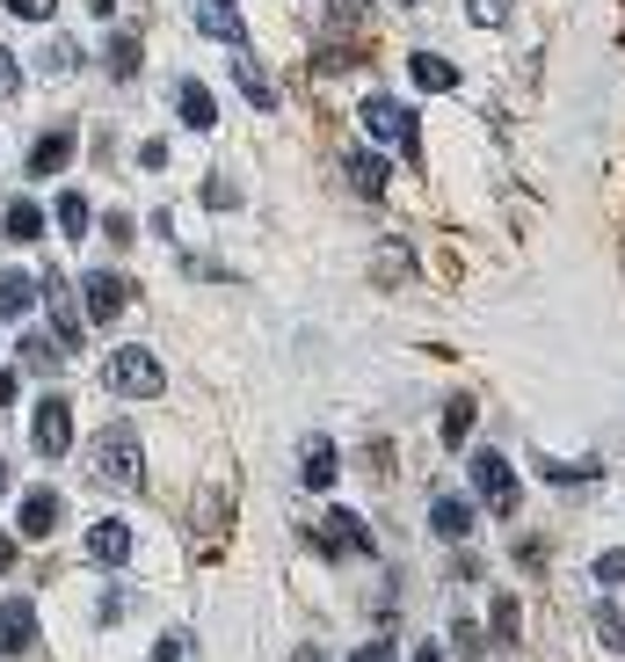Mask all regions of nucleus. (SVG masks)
<instances>
[{
	"instance_id": "1",
	"label": "nucleus",
	"mask_w": 625,
	"mask_h": 662,
	"mask_svg": "<svg viewBox=\"0 0 625 662\" xmlns=\"http://www.w3.org/2000/svg\"><path fill=\"white\" fill-rule=\"evenodd\" d=\"M103 386H109V393H124V401H153L160 386H168V371H160L153 349L131 343V349H109V357H103Z\"/></svg>"
},
{
	"instance_id": "2",
	"label": "nucleus",
	"mask_w": 625,
	"mask_h": 662,
	"mask_svg": "<svg viewBox=\"0 0 625 662\" xmlns=\"http://www.w3.org/2000/svg\"><path fill=\"white\" fill-rule=\"evenodd\" d=\"M95 473H103L109 488H139V481H146L139 430H131V422H109V430L95 437Z\"/></svg>"
},
{
	"instance_id": "3",
	"label": "nucleus",
	"mask_w": 625,
	"mask_h": 662,
	"mask_svg": "<svg viewBox=\"0 0 625 662\" xmlns=\"http://www.w3.org/2000/svg\"><path fill=\"white\" fill-rule=\"evenodd\" d=\"M36 298H44V314H52L59 343H66V349H81V343H87V306L73 298L66 270H52V277H36Z\"/></svg>"
},
{
	"instance_id": "4",
	"label": "nucleus",
	"mask_w": 625,
	"mask_h": 662,
	"mask_svg": "<svg viewBox=\"0 0 625 662\" xmlns=\"http://www.w3.org/2000/svg\"><path fill=\"white\" fill-rule=\"evenodd\" d=\"M473 488H480V503L495 509V517H517V473H509V459L495 452V444H480V452H473Z\"/></svg>"
},
{
	"instance_id": "5",
	"label": "nucleus",
	"mask_w": 625,
	"mask_h": 662,
	"mask_svg": "<svg viewBox=\"0 0 625 662\" xmlns=\"http://www.w3.org/2000/svg\"><path fill=\"white\" fill-rule=\"evenodd\" d=\"M30 452H36V459H66V452H73V408H66V393H44V401H36Z\"/></svg>"
},
{
	"instance_id": "6",
	"label": "nucleus",
	"mask_w": 625,
	"mask_h": 662,
	"mask_svg": "<svg viewBox=\"0 0 625 662\" xmlns=\"http://www.w3.org/2000/svg\"><path fill=\"white\" fill-rule=\"evenodd\" d=\"M364 132L371 139H393L400 154H422V132H415V117L393 103V95H364Z\"/></svg>"
},
{
	"instance_id": "7",
	"label": "nucleus",
	"mask_w": 625,
	"mask_h": 662,
	"mask_svg": "<svg viewBox=\"0 0 625 662\" xmlns=\"http://www.w3.org/2000/svg\"><path fill=\"white\" fill-rule=\"evenodd\" d=\"M124 277L117 270H87V284H81V306H87V321H95V328H109V321L124 314Z\"/></svg>"
},
{
	"instance_id": "8",
	"label": "nucleus",
	"mask_w": 625,
	"mask_h": 662,
	"mask_svg": "<svg viewBox=\"0 0 625 662\" xmlns=\"http://www.w3.org/2000/svg\"><path fill=\"white\" fill-rule=\"evenodd\" d=\"M59 524H66V503H59L52 488H30V495H22V509H15V532H22V539H52Z\"/></svg>"
},
{
	"instance_id": "9",
	"label": "nucleus",
	"mask_w": 625,
	"mask_h": 662,
	"mask_svg": "<svg viewBox=\"0 0 625 662\" xmlns=\"http://www.w3.org/2000/svg\"><path fill=\"white\" fill-rule=\"evenodd\" d=\"M320 546H328V554H357V560L379 554V546H371V532H364V517H357V509H342V503L328 509V532H320Z\"/></svg>"
},
{
	"instance_id": "10",
	"label": "nucleus",
	"mask_w": 625,
	"mask_h": 662,
	"mask_svg": "<svg viewBox=\"0 0 625 662\" xmlns=\"http://www.w3.org/2000/svg\"><path fill=\"white\" fill-rule=\"evenodd\" d=\"M190 8H197V30H204L211 44H226V52H233V44H247V22H241L233 0H190Z\"/></svg>"
},
{
	"instance_id": "11",
	"label": "nucleus",
	"mask_w": 625,
	"mask_h": 662,
	"mask_svg": "<svg viewBox=\"0 0 625 662\" xmlns=\"http://www.w3.org/2000/svg\"><path fill=\"white\" fill-rule=\"evenodd\" d=\"M36 648V605L30 597H8L0 605V655H30Z\"/></svg>"
},
{
	"instance_id": "12",
	"label": "nucleus",
	"mask_w": 625,
	"mask_h": 662,
	"mask_svg": "<svg viewBox=\"0 0 625 662\" xmlns=\"http://www.w3.org/2000/svg\"><path fill=\"white\" fill-rule=\"evenodd\" d=\"M87 560H95V568H124V560H131V524H117V517L87 524Z\"/></svg>"
},
{
	"instance_id": "13",
	"label": "nucleus",
	"mask_w": 625,
	"mask_h": 662,
	"mask_svg": "<svg viewBox=\"0 0 625 662\" xmlns=\"http://www.w3.org/2000/svg\"><path fill=\"white\" fill-rule=\"evenodd\" d=\"M73 139H81L73 124H52V132H36V146H30V175H36V182H44V175H59V168L73 160Z\"/></svg>"
},
{
	"instance_id": "14",
	"label": "nucleus",
	"mask_w": 625,
	"mask_h": 662,
	"mask_svg": "<svg viewBox=\"0 0 625 662\" xmlns=\"http://www.w3.org/2000/svg\"><path fill=\"white\" fill-rule=\"evenodd\" d=\"M473 517H480V509H473L466 503V495H436V503H430V532H436V539H473Z\"/></svg>"
},
{
	"instance_id": "15",
	"label": "nucleus",
	"mask_w": 625,
	"mask_h": 662,
	"mask_svg": "<svg viewBox=\"0 0 625 662\" xmlns=\"http://www.w3.org/2000/svg\"><path fill=\"white\" fill-rule=\"evenodd\" d=\"M233 81H241V95H247L255 109H277V81L262 73V59L247 52V44H233Z\"/></svg>"
},
{
	"instance_id": "16",
	"label": "nucleus",
	"mask_w": 625,
	"mask_h": 662,
	"mask_svg": "<svg viewBox=\"0 0 625 662\" xmlns=\"http://www.w3.org/2000/svg\"><path fill=\"white\" fill-rule=\"evenodd\" d=\"M174 117L190 124V132H211V124H219V103H211V87H204V81H174Z\"/></svg>"
},
{
	"instance_id": "17",
	"label": "nucleus",
	"mask_w": 625,
	"mask_h": 662,
	"mask_svg": "<svg viewBox=\"0 0 625 662\" xmlns=\"http://www.w3.org/2000/svg\"><path fill=\"white\" fill-rule=\"evenodd\" d=\"M0 233H8V241H44V204H30V197H8V204H0Z\"/></svg>"
},
{
	"instance_id": "18",
	"label": "nucleus",
	"mask_w": 625,
	"mask_h": 662,
	"mask_svg": "<svg viewBox=\"0 0 625 662\" xmlns=\"http://www.w3.org/2000/svg\"><path fill=\"white\" fill-rule=\"evenodd\" d=\"M66 357H73V349L59 343V335H22V371H30V379H52Z\"/></svg>"
},
{
	"instance_id": "19",
	"label": "nucleus",
	"mask_w": 625,
	"mask_h": 662,
	"mask_svg": "<svg viewBox=\"0 0 625 662\" xmlns=\"http://www.w3.org/2000/svg\"><path fill=\"white\" fill-rule=\"evenodd\" d=\"M342 168H349V182H357V197H385V160L371 154V146H349Z\"/></svg>"
},
{
	"instance_id": "20",
	"label": "nucleus",
	"mask_w": 625,
	"mask_h": 662,
	"mask_svg": "<svg viewBox=\"0 0 625 662\" xmlns=\"http://www.w3.org/2000/svg\"><path fill=\"white\" fill-rule=\"evenodd\" d=\"M407 81L430 87V95H452V87H458V66H452V59H436V52H415V59H407Z\"/></svg>"
},
{
	"instance_id": "21",
	"label": "nucleus",
	"mask_w": 625,
	"mask_h": 662,
	"mask_svg": "<svg viewBox=\"0 0 625 662\" xmlns=\"http://www.w3.org/2000/svg\"><path fill=\"white\" fill-rule=\"evenodd\" d=\"M36 306V277L30 270H0V321H22Z\"/></svg>"
},
{
	"instance_id": "22",
	"label": "nucleus",
	"mask_w": 625,
	"mask_h": 662,
	"mask_svg": "<svg viewBox=\"0 0 625 662\" xmlns=\"http://www.w3.org/2000/svg\"><path fill=\"white\" fill-rule=\"evenodd\" d=\"M298 481H306L312 495L335 488V444H328V437H306V466H298Z\"/></svg>"
},
{
	"instance_id": "23",
	"label": "nucleus",
	"mask_w": 625,
	"mask_h": 662,
	"mask_svg": "<svg viewBox=\"0 0 625 662\" xmlns=\"http://www.w3.org/2000/svg\"><path fill=\"white\" fill-rule=\"evenodd\" d=\"M52 211H59V233H66V241H81V233H87V227H95V204H87V197H81V190H66V197H59V204H52Z\"/></svg>"
},
{
	"instance_id": "24",
	"label": "nucleus",
	"mask_w": 625,
	"mask_h": 662,
	"mask_svg": "<svg viewBox=\"0 0 625 662\" xmlns=\"http://www.w3.org/2000/svg\"><path fill=\"white\" fill-rule=\"evenodd\" d=\"M103 66H109V73H117V81H131V73H139V66H146V52H139V36H109V44H103Z\"/></svg>"
},
{
	"instance_id": "25",
	"label": "nucleus",
	"mask_w": 625,
	"mask_h": 662,
	"mask_svg": "<svg viewBox=\"0 0 625 662\" xmlns=\"http://www.w3.org/2000/svg\"><path fill=\"white\" fill-rule=\"evenodd\" d=\"M590 619H596V641H604L611 655H625V611H618V605H596Z\"/></svg>"
},
{
	"instance_id": "26",
	"label": "nucleus",
	"mask_w": 625,
	"mask_h": 662,
	"mask_svg": "<svg viewBox=\"0 0 625 662\" xmlns=\"http://www.w3.org/2000/svg\"><path fill=\"white\" fill-rule=\"evenodd\" d=\"M81 66V52L73 44H59V36H44V52H36V73H73Z\"/></svg>"
},
{
	"instance_id": "27",
	"label": "nucleus",
	"mask_w": 625,
	"mask_h": 662,
	"mask_svg": "<svg viewBox=\"0 0 625 662\" xmlns=\"http://www.w3.org/2000/svg\"><path fill=\"white\" fill-rule=\"evenodd\" d=\"M545 481H560V488H574V481H596V466H568V459H539Z\"/></svg>"
},
{
	"instance_id": "28",
	"label": "nucleus",
	"mask_w": 625,
	"mask_h": 662,
	"mask_svg": "<svg viewBox=\"0 0 625 662\" xmlns=\"http://www.w3.org/2000/svg\"><path fill=\"white\" fill-rule=\"evenodd\" d=\"M466 15L480 22V30H502V22H509V0H466Z\"/></svg>"
},
{
	"instance_id": "29",
	"label": "nucleus",
	"mask_w": 625,
	"mask_h": 662,
	"mask_svg": "<svg viewBox=\"0 0 625 662\" xmlns=\"http://www.w3.org/2000/svg\"><path fill=\"white\" fill-rule=\"evenodd\" d=\"M15 95H22V66H15V52L0 44V103H15Z\"/></svg>"
},
{
	"instance_id": "30",
	"label": "nucleus",
	"mask_w": 625,
	"mask_h": 662,
	"mask_svg": "<svg viewBox=\"0 0 625 662\" xmlns=\"http://www.w3.org/2000/svg\"><path fill=\"white\" fill-rule=\"evenodd\" d=\"M466 430H473V401H466V393H458V401L444 408V437H452V444H458V437H466Z\"/></svg>"
},
{
	"instance_id": "31",
	"label": "nucleus",
	"mask_w": 625,
	"mask_h": 662,
	"mask_svg": "<svg viewBox=\"0 0 625 662\" xmlns=\"http://www.w3.org/2000/svg\"><path fill=\"white\" fill-rule=\"evenodd\" d=\"M452 641H458V655H466V662H480V655H487V641H480V627H473V619H458Z\"/></svg>"
},
{
	"instance_id": "32",
	"label": "nucleus",
	"mask_w": 625,
	"mask_h": 662,
	"mask_svg": "<svg viewBox=\"0 0 625 662\" xmlns=\"http://www.w3.org/2000/svg\"><path fill=\"white\" fill-rule=\"evenodd\" d=\"M0 8H8V15H22V22H52L59 0H0Z\"/></svg>"
},
{
	"instance_id": "33",
	"label": "nucleus",
	"mask_w": 625,
	"mask_h": 662,
	"mask_svg": "<svg viewBox=\"0 0 625 662\" xmlns=\"http://www.w3.org/2000/svg\"><path fill=\"white\" fill-rule=\"evenodd\" d=\"M495 641H517V597H495Z\"/></svg>"
},
{
	"instance_id": "34",
	"label": "nucleus",
	"mask_w": 625,
	"mask_h": 662,
	"mask_svg": "<svg viewBox=\"0 0 625 662\" xmlns=\"http://www.w3.org/2000/svg\"><path fill=\"white\" fill-rule=\"evenodd\" d=\"M233 197H241V190H233L226 175H211V182H204V204H211V211H233Z\"/></svg>"
},
{
	"instance_id": "35",
	"label": "nucleus",
	"mask_w": 625,
	"mask_h": 662,
	"mask_svg": "<svg viewBox=\"0 0 625 662\" xmlns=\"http://www.w3.org/2000/svg\"><path fill=\"white\" fill-rule=\"evenodd\" d=\"M596 582H625V546H611V554H596Z\"/></svg>"
},
{
	"instance_id": "36",
	"label": "nucleus",
	"mask_w": 625,
	"mask_h": 662,
	"mask_svg": "<svg viewBox=\"0 0 625 662\" xmlns=\"http://www.w3.org/2000/svg\"><path fill=\"white\" fill-rule=\"evenodd\" d=\"M139 168H168V139H146L139 146Z\"/></svg>"
},
{
	"instance_id": "37",
	"label": "nucleus",
	"mask_w": 625,
	"mask_h": 662,
	"mask_svg": "<svg viewBox=\"0 0 625 662\" xmlns=\"http://www.w3.org/2000/svg\"><path fill=\"white\" fill-rule=\"evenodd\" d=\"M153 662H182V633H160V641H153Z\"/></svg>"
},
{
	"instance_id": "38",
	"label": "nucleus",
	"mask_w": 625,
	"mask_h": 662,
	"mask_svg": "<svg viewBox=\"0 0 625 662\" xmlns=\"http://www.w3.org/2000/svg\"><path fill=\"white\" fill-rule=\"evenodd\" d=\"M349 662H393V641H364V648H357Z\"/></svg>"
},
{
	"instance_id": "39",
	"label": "nucleus",
	"mask_w": 625,
	"mask_h": 662,
	"mask_svg": "<svg viewBox=\"0 0 625 662\" xmlns=\"http://www.w3.org/2000/svg\"><path fill=\"white\" fill-rule=\"evenodd\" d=\"M15 539H22V532H0V576L15 568Z\"/></svg>"
},
{
	"instance_id": "40",
	"label": "nucleus",
	"mask_w": 625,
	"mask_h": 662,
	"mask_svg": "<svg viewBox=\"0 0 625 662\" xmlns=\"http://www.w3.org/2000/svg\"><path fill=\"white\" fill-rule=\"evenodd\" d=\"M15 393H22V379H15V371H0V408H15Z\"/></svg>"
},
{
	"instance_id": "41",
	"label": "nucleus",
	"mask_w": 625,
	"mask_h": 662,
	"mask_svg": "<svg viewBox=\"0 0 625 662\" xmlns=\"http://www.w3.org/2000/svg\"><path fill=\"white\" fill-rule=\"evenodd\" d=\"M415 662H444V648H436V641H422V648H415Z\"/></svg>"
},
{
	"instance_id": "42",
	"label": "nucleus",
	"mask_w": 625,
	"mask_h": 662,
	"mask_svg": "<svg viewBox=\"0 0 625 662\" xmlns=\"http://www.w3.org/2000/svg\"><path fill=\"white\" fill-rule=\"evenodd\" d=\"M292 662H328V655H320V648H298V655Z\"/></svg>"
},
{
	"instance_id": "43",
	"label": "nucleus",
	"mask_w": 625,
	"mask_h": 662,
	"mask_svg": "<svg viewBox=\"0 0 625 662\" xmlns=\"http://www.w3.org/2000/svg\"><path fill=\"white\" fill-rule=\"evenodd\" d=\"M0 495H8V459H0Z\"/></svg>"
},
{
	"instance_id": "44",
	"label": "nucleus",
	"mask_w": 625,
	"mask_h": 662,
	"mask_svg": "<svg viewBox=\"0 0 625 662\" xmlns=\"http://www.w3.org/2000/svg\"><path fill=\"white\" fill-rule=\"evenodd\" d=\"M400 8H422V0H400Z\"/></svg>"
}]
</instances>
